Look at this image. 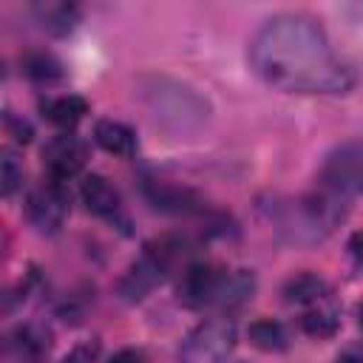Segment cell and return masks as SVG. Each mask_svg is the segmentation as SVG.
<instances>
[{
	"label": "cell",
	"mask_w": 363,
	"mask_h": 363,
	"mask_svg": "<svg viewBox=\"0 0 363 363\" xmlns=\"http://www.w3.org/2000/svg\"><path fill=\"white\" fill-rule=\"evenodd\" d=\"M250 65L286 94H346L354 85L352 65L332 48L323 26L298 11L275 14L252 34Z\"/></svg>",
	"instance_id": "6da1fadb"
},
{
	"label": "cell",
	"mask_w": 363,
	"mask_h": 363,
	"mask_svg": "<svg viewBox=\"0 0 363 363\" xmlns=\"http://www.w3.org/2000/svg\"><path fill=\"white\" fill-rule=\"evenodd\" d=\"M255 275L247 269H227L216 261H187L179 272V303L187 309L230 312L252 298Z\"/></svg>",
	"instance_id": "7a4b0ae2"
},
{
	"label": "cell",
	"mask_w": 363,
	"mask_h": 363,
	"mask_svg": "<svg viewBox=\"0 0 363 363\" xmlns=\"http://www.w3.org/2000/svg\"><path fill=\"white\" fill-rule=\"evenodd\" d=\"M187 255V244L182 238H173V235H164V238H156L150 244H145L142 255L128 267V272L119 278V295L130 303L142 301L153 286H159L179 264L184 267Z\"/></svg>",
	"instance_id": "3957f363"
},
{
	"label": "cell",
	"mask_w": 363,
	"mask_h": 363,
	"mask_svg": "<svg viewBox=\"0 0 363 363\" xmlns=\"http://www.w3.org/2000/svg\"><path fill=\"white\" fill-rule=\"evenodd\" d=\"M343 218V201L329 193L295 199L278 210V230L289 241H320Z\"/></svg>",
	"instance_id": "277c9868"
},
{
	"label": "cell",
	"mask_w": 363,
	"mask_h": 363,
	"mask_svg": "<svg viewBox=\"0 0 363 363\" xmlns=\"http://www.w3.org/2000/svg\"><path fill=\"white\" fill-rule=\"evenodd\" d=\"M145 99L156 122L179 133H187L207 119V102L187 85H179L173 79H153V85L145 88Z\"/></svg>",
	"instance_id": "5b68a950"
},
{
	"label": "cell",
	"mask_w": 363,
	"mask_h": 363,
	"mask_svg": "<svg viewBox=\"0 0 363 363\" xmlns=\"http://www.w3.org/2000/svg\"><path fill=\"white\" fill-rule=\"evenodd\" d=\"M318 187L340 201L363 193V136L335 145L318 170Z\"/></svg>",
	"instance_id": "8992f818"
},
{
	"label": "cell",
	"mask_w": 363,
	"mask_h": 363,
	"mask_svg": "<svg viewBox=\"0 0 363 363\" xmlns=\"http://www.w3.org/2000/svg\"><path fill=\"white\" fill-rule=\"evenodd\" d=\"M235 349V326L224 315L201 320L182 343V363H227Z\"/></svg>",
	"instance_id": "52a82bcc"
},
{
	"label": "cell",
	"mask_w": 363,
	"mask_h": 363,
	"mask_svg": "<svg viewBox=\"0 0 363 363\" xmlns=\"http://www.w3.org/2000/svg\"><path fill=\"white\" fill-rule=\"evenodd\" d=\"M68 213H71V193H68L65 182L45 176L26 196V218L37 233H45V235L60 233Z\"/></svg>",
	"instance_id": "ba28073f"
},
{
	"label": "cell",
	"mask_w": 363,
	"mask_h": 363,
	"mask_svg": "<svg viewBox=\"0 0 363 363\" xmlns=\"http://www.w3.org/2000/svg\"><path fill=\"white\" fill-rule=\"evenodd\" d=\"M43 167L48 179L68 182L88 164V142L74 130H60L43 145Z\"/></svg>",
	"instance_id": "9c48e42d"
},
{
	"label": "cell",
	"mask_w": 363,
	"mask_h": 363,
	"mask_svg": "<svg viewBox=\"0 0 363 363\" xmlns=\"http://www.w3.org/2000/svg\"><path fill=\"white\" fill-rule=\"evenodd\" d=\"M79 196H82V204L88 207V213H94L96 218H102L105 224H111L113 230H119L122 235H130V216L122 204V196L116 193V187L99 176V173H91L82 179V187H79Z\"/></svg>",
	"instance_id": "30bf717a"
},
{
	"label": "cell",
	"mask_w": 363,
	"mask_h": 363,
	"mask_svg": "<svg viewBox=\"0 0 363 363\" xmlns=\"http://www.w3.org/2000/svg\"><path fill=\"white\" fill-rule=\"evenodd\" d=\"M142 190H145V199L162 213H170V216H207V201L190 187L170 184V182H162V179H145Z\"/></svg>",
	"instance_id": "8fae6325"
},
{
	"label": "cell",
	"mask_w": 363,
	"mask_h": 363,
	"mask_svg": "<svg viewBox=\"0 0 363 363\" xmlns=\"http://www.w3.org/2000/svg\"><path fill=\"white\" fill-rule=\"evenodd\" d=\"M6 349L14 357V363H45L51 349V335L37 323H26L9 335Z\"/></svg>",
	"instance_id": "7c38bea8"
},
{
	"label": "cell",
	"mask_w": 363,
	"mask_h": 363,
	"mask_svg": "<svg viewBox=\"0 0 363 363\" xmlns=\"http://www.w3.org/2000/svg\"><path fill=\"white\" fill-rule=\"evenodd\" d=\"M94 142L105 153H113L119 159H133L139 150V139H136L133 128H128L119 119H99L94 125Z\"/></svg>",
	"instance_id": "4fadbf2b"
},
{
	"label": "cell",
	"mask_w": 363,
	"mask_h": 363,
	"mask_svg": "<svg viewBox=\"0 0 363 363\" xmlns=\"http://www.w3.org/2000/svg\"><path fill=\"white\" fill-rule=\"evenodd\" d=\"M40 111L43 116L57 125L60 130H74L85 113H88V102L79 94H57V96H45L40 99Z\"/></svg>",
	"instance_id": "5bb4252c"
},
{
	"label": "cell",
	"mask_w": 363,
	"mask_h": 363,
	"mask_svg": "<svg viewBox=\"0 0 363 363\" xmlns=\"http://www.w3.org/2000/svg\"><path fill=\"white\" fill-rule=\"evenodd\" d=\"M329 295H332V286L320 275H315V272H298L284 286L286 303L301 306V309H306V306H312V303H318V301H323Z\"/></svg>",
	"instance_id": "9a60e30c"
},
{
	"label": "cell",
	"mask_w": 363,
	"mask_h": 363,
	"mask_svg": "<svg viewBox=\"0 0 363 363\" xmlns=\"http://www.w3.org/2000/svg\"><path fill=\"white\" fill-rule=\"evenodd\" d=\"M337 323L340 318H337V303L332 295L301 309V329L312 337H332L337 332Z\"/></svg>",
	"instance_id": "2e32d148"
},
{
	"label": "cell",
	"mask_w": 363,
	"mask_h": 363,
	"mask_svg": "<svg viewBox=\"0 0 363 363\" xmlns=\"http://www.w3.org/2000/svg\"><path fill=\"white\" fill-rule=\"evenodd\" d=\"M34 14L40 26L57 37L68 34L79 20V9L74 3H43V6H34Z\"/></svg>",
	"instance_id": "e0dca14e"
},
{
	"label": "cell",
	"mask_w": 363,
	"mask_h": 363,
	"mask_svg": "<svg viewBox=\"0 0 363 363\" xmlns=\"http://www.w3.org/2000/svg\"><path fill=\"white\" fill-rule=\"evenodd\" d=\"M23 71H26V77H31L40 85H51V82H60L65 77L62 62L48 51H28L23 57Z\"/></svg>",
	"instance_id": "ac0fdd59"
},
{
	"label": "cell",
	"mask_w": 363,
	"mask_h": 363,
	"mask_svg": "<svg viewBox=\"0 0 363 363\" xmlns=\"http://www.w3.org/2000/svg\"><path fill=\"white\" fill-rule=\"evenodd\" d=\"M250 340L252 346L264 349V352H284L289 346V337H286V329L284 323L272 320V318H261L250 326Z\"/></svg>",
	"instance_id": "d6986e66"
},
{
	"label": "cell",
	"mask_w": 363,
	"mask_h": 363,
	"mask_svg": "<svg viewBox=\"0 0 363 363\" xmlns=\"http://www.w3.org/2000/svg\"><path fill=\"white\" fill-rule=\"evenodd\" d=\"M23 162L14 156V150H3V196H14L17 187H23Z\"/></svg>",
	"instance_id": "ffe728a7"
},
{
	"label": "cell",
	"mask_w": 363,
	"mask_h": 363,
	"mask_svg": "<svg viewBox=\"0 0 363 363\" xmlns=\"http://www.w3.org/2000/svg\"><path fill=\"white\" fill-rule=\"evenodd\" d=\"M6 133L14 139V142H31V125L26 119H17L11 111H6Z\"/></svg>",
	"instance_id": "44dd1931"
},
{
	"label": "cell",
	"mask_w": 363,
	"mask_h": 363,
	"mask_svg": "<svg viewBox=\"0 0 363 363\" xmlns=\"http://www.w3.org/2000/svg\"><path fill=\"white\" fill-rule=\"evenodd\" d=\"M96 354H99V340H85V343L74 346V349L65 354L62 363H91Z\"/></svg>",
	"instance_id": "7402d4cb"
},
{
	"label": "cell",
	"mask_w": 363,
	"mask_h": 363,
	"mask_svg": "<svg viewBox=\"0 0 363 363\" xmlns=\"http://www.w3.org/2000/svg\"><path fill=\"white\" fill-rule=\"evenodd\" d=\"M346 252H349L354 269L363 275V230H354V233L349 235V241H346Z\"/></svg>",
	"instance_id": "603a6c76"
},
{
	"label": "cell",
	"mask_w": 363,
	"mask_h": 363,
	"mask_svg": "<svg viewBox=\"0 0 363 363\" xmlns=\"http://www.w3.org/2000/svg\"><path fill=\"white\" fill-rule=\"evenodd\" d=\"M108 363H145V354L139 349H119Z\"/></svg>",
	"instance_id": "cb8c5ba5"
},
{
	"label": "cell",
	"mask_w": 363,
	"mask_h": 363,
	"mask_svg": "<svg viewBox=\"0 0 363 363\" xmlns=\"http://www.w3.org/2000/svg\"><path fill=\"white\" fill-rule=\"evenodd\" d=\"M335 363H363V349H360V346H346V349L335 357Z\"/></svg>",
	"instance_id": "d4e9b609"
},
{
	"label": "cell",
	"mask_w": 363,
	"mask_h": 363,
	"mask_svg": "<svg viewBox=\"0 0 363 363\" xmlns=\"http://www.w3.org/2000/svg\"><path fill=\"white\" fill-rule=\"evenodd\" d=\"M357 323H360V332H363V303L357 306Z\"/></svg>",
	"instance_id": "484cf974"
}]
</instances>
